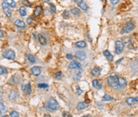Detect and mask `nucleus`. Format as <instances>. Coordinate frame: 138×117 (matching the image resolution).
<instances>
[{"label":"nucleus","mask_w":138,"mask_h":117,"mask_svg":"<svg viewBox=\"0 0 138 117\" xmlns=\"http://www.w3.org/2000/svg\"><path fill=\"white\" fill-rule=\"evenodd\" d=\"M108 84L114 89H120L119 85V77L117 75H110L107 80Z\"/></svg>","instance_id":"f257e3e1"},{"label":"nucleus","mask_w":138,"mask_h":117,"mask_svg":"<svg viewBox=\"0 0 138 117\" xmlns=\"http://www.w3.org/2000/svg\"><path fill=\"white\" fill-rule=\"evenodd\" d=\"M58 107H59V104H58V102L55 99V98H51L47 104H46V107L47 109L51 111V112H54V111H56L57 109H58Z\"/></svg>","instance_id":"f03ea898"},{"label":"nucleus","mask_w":138,"mask_h":117,"mask_svg":"<svg viewBox=\"0 0 138 117\" xmlns=\"http://www.w3.org/2000/svg\"><path fill=\"white\" fill-rule=\"evenodd\" d=\"M135 28V25L132 22H128L126 24V26L122 29V31H121V33L122 34H124V33H128L130 31H132Z\"/></svg>","instance_id":"7ed1b4c3"},{"label":"nucleus","mask_w":138,"mask_h":117,"mask_svg":"<svg viewBox=\"0 0 138 117\" xmlns=\"http://www.w3.org/2000/svg\"><path fill=\"white\" fill-rule=\"evenodd\" d=\"M2 55L4 58L8 59V60H14L15 58V53L12 50H11V49L5 51L3 53Z\"/></svg>","instance_id":"20e7f679"},{"label":"nucleus","mask_w":138,"mask_h":117,"mask_svg":"<svg viewBox=\"0 0 138 117\" xmlns=\"http://www.w3.org/2000/svg\"><path fill=\"white\" fill-rule=\"evenodd\" d=\"M2 7L4 13H6V15L8 17H11V11L9 8V4H8V1H4L2 3Z\"/></svg>","instance_id":"39448f33"},{"label":"nucleus","mask_w":138,"mask_h":117,"mask_svg":"<svg viewBox=\"0 0 138 117\" xmlns=\"http://www.w3.org/2000/svg\"><path fill=\"white\" fill-rule=\"evenodd\" d=\"M124 47V44L122 42L119 41V40L116 41V42H115V53L117 54H120L123 51Z\"/></svg>","instance_id":"423d86ee"},{"label":"nucleus","mask_w":138,"mask_h":117,"mask_svg":"<svg viewBox=\"0 0 138 117\" xmlns=\"http://www.w3.org/2000/svg\"><path fill=\"white\" fill-rule=\"evenodd\" d=\"M21 89L24 92L25 94H31V85L30 83H28L26 85H23L21 86Z\"/></svg>","instance_id":"0eeeda50"},{"label":"nucleus","mask_w":138,"mask_h":117,"mask_svg":"<svg viewBox=\"0 0 138 117\" xmlns=\"http://www.w3.org/2000/svg\"><path fill=\"white\" fill-rule=\"evenodd\" d=\"M31 71L32 73V74H33L34 75H39L41 74V71H42V68L40 67H37V66H35L32 67L31 69Z\"/></svg>","instance_id":"6e6552de"},{"label":"nucleus","mask_w":138,"mask_h":117,"mask_svg":"<svg viewBox=\"0 0 138 117\" xmlns=\"http://www.w3.org/2000/svg\"><path fill=\"white\" fill-rule=\"evenodd\" d=\"M75 57L78 60L83 61L86 58V52L84 51H78L75 53Z\"/></svg>","instance_id":"1a4fd4ad"},{"label":"nucleus","mask_w":138,"mask_h":117,"mask_svg":"<svg viewBox=\"0 0 138 117\" xmlns=\"http://www.w3.org/2000/svg\"><path fill=\"white\" fill-rule=\"evenodd\" d=\"M69 68L71 69H81L82 66L79 63L76 61H72L69 64Z\"/></svg>","instance_id":"9d476101"},{"label":"nucleus","mask_w":138,"mask_h":117,"mask_svg":"<svg viewBox=\"0 0 138 117\" xmlns=\"http://www.w3.org/2000/svg\"><path fill=\"white\" fill-rule=\"evenodd\" d=\"M75 2L78 3V6L80 7V8L83 11H86L88 10V6L84 1H75Z\"/></svg>","instance_id":"9b49d317"},{"label":"nucleus","mask_w":138,"mask_h":117,"mask_svg":"<svg viewBox=\"0 0 138 117\" xmlns=\"http://www.w3.org/2000/svg\"><path fill=\"white\" fill-rule=\"evenodd\" d=\"M15 25L20 29H23L26 27V24L24 21L20 20H17L15 21Z\"/></svg>","instance_id":"f8f14e48"},{"label":"nucleus","mask_w":138,"mask_h":117,"mask_svg":"<svg viewBox=\"0 0 138 117\" xmlns=\"http://www.w3.org/2000/svg\"><path fill=\"white\" fill-rule=\"evenodd\" d=\"M100 74H101V69L98 68V67L94 68L91 71V75L93 77H97L100 75Z\"/></svg>","instance_id":"ddd939ff"},{"label":"nucleus","mask_w":138,"mask_h":117,"mask_svg":"<svg viewBox=\"0 0 138 117\" xmlns=\"http://www.w3.org/2000/svg\"><path fill=\"white\" fill-rule=\"evenodd\" d=\"M119 87L120 88H123V87H125L126 86L127 82H126V80L124 78L119 77Z\"/></svg>","instance_id":"4468645a"},{"label":"nucleus","mask_w":138,"mask_h":117,"mask_svg":"<svg viewBox=\"0 0 138 117\" xmlns=\"http://www.w3.org/2000/svg\"><path fill=\"white\" fill-rule=\"evenodd\" d=\"M138 101V98H128L126 99V103L129 105H133Z\"/></svg>","instance_id":"2eb2a0df"},{"label":"nucleus","mask_w":138,"mask_h":117,"mask_svg":"<svg viewBox=\"0 0 138 117\" xmlns=\"http://www.w3.org/2000/svg\"><path fill=\"white\" fill-rule=\"evenodd\" d=\"M88 107V104L87 103H86V102H84V101H82V102H80V103H79L78 104H77V109H86V108H87Z\"/></svg>","instance_id":"dca6fc26"},{"label":"nucleus","mask_w":138,"mask_h":117,"mask_svg":"<svg viewBox=\"0 0 138 117\" xmlns=\"http://www.w3.org/2000/svg\"><path fill=\"white\" fill-rule=\"evenodd\" d=\"M42 7L40 6H37L35 8V11H34V15H35V17L39 16V15H40V13H42Z\"/></svg>","instance_id":"f3484780"},{"label":"nucleus","mask_w":138,"mask_h":117,"mask_svg":"<svg viewBox=\"0 0 138 117\" xmlns=\"http://www.w3.org/2000/svg\"><path fill=\"white\" fill-rule=\"evenodd\" d=\"M104 55L109 61H113V56L110 54V53L109 52V51H108V50L104 51Z\"/></svg>","instance_id":"a211bd4d"},{"label":"nucleus","mask_w":138,"mask_h":117,"mask_svg":"<svg viewBox=\"0 0 138 117\" xmlns=\"http://www.w3.org/2000/svg\"><path fill=\"white\" fill-rule=\"evenodd\" d=\"M18 96H19V95H18V94H17V92L12 90L11 92V93H10L9 97H10L11 100H15V99L18 97Z\"/></svg>","instance_id":"6ab92c4d"},{"label":"nucleus","mask_w":138,"mask_h":117,"mask_svg":"<svg viewBox=\"0 0 138 117\" xmlns=\"http://www.w3.org/2000/svg\"><path fill=\"white\" fill-rule=\"evenodd\" d=\"M93 86L95 89H99L102 88V85H101V83H100L98 80H94L93 81Z\"/></svg>","instance_id":"aec40b11"},{"label":"nucleus","mask_w":138,"mask_h":117,"mask_svg":"<svg viewBox=\"0 0 138 117\" xmlns=\"http://www.w3.org/2000/svg\"><path fill=\"white\" fill-rule=\"evenodd\" d=\"M75 46L78 48H84L86 46V43L84 41H79L75 43Z\"/></svg>","instance_id":"412c9836"},{"label":"nucleus","mask_w":138,"mask_h":117,"mask_svg":"<svg viewBox=\"0 0 138 117\" xmlns=\"http://www.w3.org/2000/svg\"><path fill=\"white\" fill-rule=\"evenodd\" d=\"M39 42L41 44H42V45H45V44H46V42H47V41H46V38L44 37V36H43L42 35H39Z\"/></svg>","instance_id":"4be33fe9"},{"label":"nucleus","mask_w":138,"mask_h":117,"mask_svg":"<svg viewBox=\"0 0 138 117\" xmlns=\"http://www.w3.org/2000/svg\"><path fill=\"white\" fill-rule=\"evenodd\" d=\"M102 100L103 101H111V100H113V98L108 94H105L102 97Z\"/></svg>","instance_id":"5701e85b"},{"label":"nucleus","mask_w":138,"mask_h":117,"mask_svg":"<svg viewBox=\"0 0 138 117\" xmlns=\"http://www.w3.org/2000/svg\"><path fill=\"white\" fill-rule=\"evenodd\" d=\"M19 12H20L21 16H22V17H24L26 15V8L24 6L20 7V9H19Z\"/></svg>","instance_id":"b1692460"},{"label":"nucleus","mask_w":138,"mask_h":117,"mask_svg":"<svg viewBox=\"0 0 138 117\" xmlns=\"http://www.w3.org/2000/svg\"><path fill=\"white\" fill-rule=\"evenodd\" d=\"M71 12H72V13L74 15H75V16H78V15H80V10L78 8H72Z\"/></svg>","instance_id":"393cba45"},{"label":"nucleus","mask_w":138,"mask_h":117,"mask_svg":"<svg viewBox=\"0 0 138 117\" xmlns=\"http://www.w3.org/2000/svg\"><path fill=\"white\" fill-rule=\"evenodd\" d=\"M27 58H28V60L31 62V63H35V61H36V59H35V58L32 55V54H28L27 55Z\"/></svg>","instance_id":"a878e982"},{"label":"nucleus","mask_w":138,"mask_h":117,"mask_svg":"<svg viewBox=\"0 0 138 117\" xmlns=\"http://www.w3.org/2000/svg\"><path fill=\"white\" fill-rule=\"evenodd\" d=\"M6 112V107L2 102L0 101V115L4 114Z\"/></svg>","instance_id":"bb28decb"},{"label":"nucleus","mask_w":138,"mask_h":117,"mask_svg":"<svg viewBox=\"0 0 138 117\" xmlns=\"http://www.w3.org/2000/svg\"><path fill=\"white\" fill-rule=\"evenodd\" d=\"M54 77L56 79H57V80H60L63 77V74L61 71H59V72H57V73H56V74H54Z\"/></svg>","instance_id":"cd10ccee"},{"label":"nucleus","mask_w":138,"mask_h":117,"mask_svg":"<svg viewBox=\"0 0 138 117\" xmlns=\"http://www.w3.org/2000/svg\"><path fill=\"white\" fill-rule=\"evenodd\" d=\"M75 80H78L81 78V72L80 71H78V72H76L74 74V77H73Z\"/></svg>","instance_id":"c85d7f7f"},{"label":"nucleus","mask_w":138,"mask_h":117,"mask_svg":"<svg viewBox=\"0 0 138 117\" xmlns=\"http://www.w3.org/2000/svg\"><path fill=\"white\" fill-rule=\"evenodd\" d=\"M8 4H9V6L11 7V8H15V7L17 6L16 2H15V1H12V0L11 1H9Z\"/></svg>","instance_id":"c756f323"},{"label":"nucleus","mask_w":138,"mask_h":117,"mask_svg":"<svg viewBox=\"0 0 138 117\" xmlns=\"http://www.w3.org/2000/svg\"><path fill=\"white\" fill-rule=\"evenodd\" d=\"M11 117H19L20 115L18 114V112L17 111H12L11 113Z\"/></svg>","instance_id":"7c9ffc66"},{"label":"nucleus","mask_w":138,"mask_h":117,"mask_svg":"<svg viewBox=\"0 0 138 117\" xmlns=\"http://www.w3.org/2000/svg\"><path fill=\"white\" fill-rule=\"evenodd\" d=\"M69 16H70V13L67 11V10H66V11L63 13V17L65 18V19H66V18L69 17Z\"/></svg>","instance_id":"2f4dec72"},{"label":"nucleus","mask_w":138,"mask_h":117,"mask_svg":"<svg viewBox=\"0 0 138 117\" xmlns=\"http://www.w3.org/2000/svg\"><path fill=\"white\" fill-rule=\"evenodd\" d=\"M6 69L4 67L0 66V75H1L4 74H6Z\"/></svg>","instance_id":"473e14b6"},{"label":"nucleus","mask_w":138,"mask_h":117,"mask_svg":"<svg viewBox=\"0 0 138 117\" xmlns=\"http://www.w3.org/2000/svg\"><path fill=\"white\" fill-rule=\"evenodd\" d=\"M26 21L28 24H32V23L34 22V20L32 17H28L26 20Z\"/></svg>","instance_id":"72a5a7b5"},{"label":"nucleus","mask_w":138,"mask_h":117,"mask_svg":"<svg viewBox=\"0 0 138 117\" xmlns=\"http://www.w3.org/2000/svg\"><path fill=\"white\" fill-rule=\"evenodd\" d=\"M50 10H51V11L53 13H55L56 12V8H55V6L53 4H50Z\"/></svg>","instance_id":"f704fd0d"},{"label":"nucleus","mask_w":138,"mask_h":117,"mask_svg":"<svg viewBox=\"0 0 138 117\" xmlns=\"http://www.w3.org/2000/svg\"><path fill=\"white\" fill-rule=\"evenodd\" d=\"M38 87L39 88H42V89H46V88L48 87V85H46V84H39Z\"/></svg>","instance_id":"c9c22d12"},{"label":"nucleus","mask_w":138,"mask_h":117,"mask_svg":"<svg viewBox=\"0 0 138 117\" xmlns=\"http://www.w3.org/2000/svg\"><path fill=\"white\" fill-rule=\"evenodd\" d=\"M22 3H23L25 6H28V7H31V6L30 2L28 1H22Z\"/></svg>","instance_id":"e433bc0d"},{"label":"nucleus","mask_w":138,"mask_h":117,"mask_svg":"<svg viewBox=\"0 0 138 117\" xmlns=\"http://www.w3.org/2000/svg\"><path fill=\"white\" fill-rule=\"evenodd\" d=\"M77 94H78L79 95H80V94H82L83 93V91L80 89V87H79V86L77 87Z\"/></svg>","instance_id":"4c0bfd02"},{"label":"nucleus","mask_w":138,"mask_h":117,"mask_svg":"<svg viewBox=\"0 0 138 117\" xmlns=\"http://www.w3.org/2000/svg\"><path fill=\"white\" fill-rule=\"evenodd\" d=\"M63 117H72V116L71 115V114L69 112H63Z\"/></svg>","instance_id":"58836bf2"},{"label":"nucleus","mask_w":138,"mask_h":117,"mask_svg":"<svg viewBox=\"0 0 138 117\" xmlns=\"http://www.w3.org/2000/svg\"><path fill=\"white\" fill-rule=\"evenodd\" d=\"M66 58L68 59H69V60H72L73 57V55L71 54H66Z\"/></svg>","instance_id":"ea45409f"},{"label":"nucleus","mask_w":138,"mask_h":117,"mask_svg":"<svg viewBox=\"0 0 138 117\" xmlns=\"http://www.w3.org/2000/svg\"><path fill=\"white\" fill-rule=\"evenodd\" d=\"M110 2H111L113 5H115V4H117V3H119V1H118V0H111Z\"/></svg>","instance_id":"a19ab883"},{"label":"nucleus","mask_w":138,"mask_h":117,"mask_svg":"<svg viewBox=\"0 0 138 117\" xmlns=\"http://www.w3.org/2000/svg\"><path fill=\"white\" fill-rule=\"evenodd\" d=\"M3 35H4V34H3L2 31H1V30H0V38H2V37H3Z\"/></svg>","instance_id":"79ce46f5"},{"label":"nucleus","mask_w":138,"mask_h":117,"mask_svg":"<svg viewBox=\"0 0 138 117\" xmlns=\"http://www.w3.org/2000/svg\"><path fill=\"white\" fill-rule=\"evenodd\" d=\"M91 117V116H90V115H86V116H84V117Z\"/></svg>","instance_id":"37998d69"},{"label":"nucleus","mask_w":138,"mask_h":117,"mask_svg":"<svg viewBox=\"0 0 138 117\" xmlns=\"http://www.w3.org/2000/svg\"><path fill=\"white\" fill-rule=\"evenodd\" d=\"M44 117H51V116H49V115H47V114H46Z\"/></svg>","instance_id":"c03bdc74"},{"label":"nucleus","mask_w":138,"mask_h":117,"mask_svg":"<svg viewBox=\"0 0 138 117\" xmlns=\"http://www.w3.org/2000/svg\"><path fill=\"white\" fill-rule=\"evenodd\" d=\"M8 117V116H3V117Z\"/></svg>","instance_id":"a18cd8bd"}]
</instances>
